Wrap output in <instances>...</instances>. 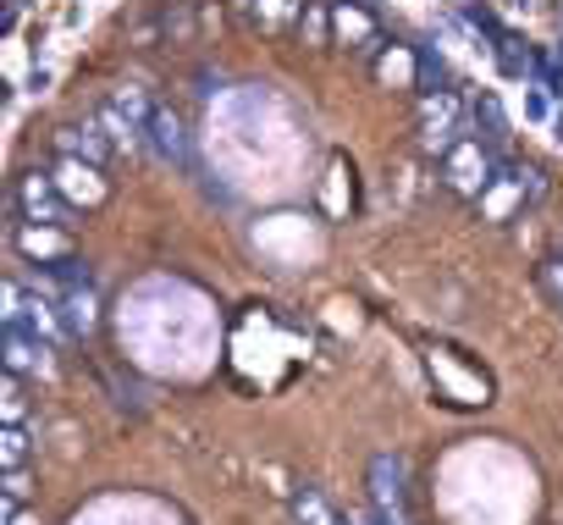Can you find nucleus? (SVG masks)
<instances>
[{
    "mask_svg": "<svg viewBox=\"0 0 563 525\" xmlns=\"http://www.w3.org/2000/svg\"><path fill=\"white\" fill-rule=\"evenodd\" d=\"M95 122H100V128L111 133V144H117V150H139V144H144L139 122H133V117H128V111H122L117 100H106V106L95 111Z\"/></svg>",
    "mask_w": 563,
    "mask_h": 525,
    "instance_id": "13",
    "label": "nucleus"
},
{
    "mask_svg": "<svg viewBox=\"0 0 563 525\" xmlns=\"http://www.w3.org/2000/svg\"><path fill=\"white\" fill-rule=\"evenodd\" d=\"M56 150H62V155H78V161H89V166H111V155H117V144H111V133H106L100 122H73V128H62V133H56Z\"/></svg>",
    "mask_w": 563,
    "mask_h": 525,
    "instance_id": "8",
    "label": "nucleus"
},
{
    "mask_svg": "<svg viewBox=\"0 0 563 525\" xmlns=\"http://www.w3.org/2000/svg\"><path fill=\"white\" fill-rule=\"evenodd\" d=\"M29 497V475L23 470H7V508H18Z\"/></svg>",
    "mask_w": 563,
    "mask_h": 525,
    "instance_id": "22",
    "label": "nucleus"
},
{
    "mask_svg": "<svg viewBox=\"0 0 563 525\" xmlns=\"http://www.w3.org/2000/svg\"><path fill=\"white\" fill-rule=\"evenodd\" d=\"M7 525H40V519H29V514H23V503H18V508H7Z\"/></svg>",
    "mask_w": 563,
    "mask_h": 525,
    "instance_id": "23",
    "label": "nucleus"
},
{
    "mask_svg": "<svg viewBox=\"0 0 563 525\" xmlns=\"http://www.w3.org/2000/svg\"><path fill=\"white\" fill-rule=\"evenodd\" d=\"M332 45L354 51V56H376L382 40V18L365 7V0H332Z\"/></svg>",
    "mask_w": 563,
    "mask_h": 525,
    "instance_id": "4",
    "label": "nucleus"
},
{
    "mask_svg": "<svg viewBox=\"0 0 563 525\" xmlns=\"http://www.w3.org/2000/svg\"><path fill=\"white\" fill-rule=\"evenodd\" d=\"M29 453H34V442H29L23 420H7V431H0V470H23Z\"/></svg>",
    "mask_w": 563,
    "mask_h": 525,
    "instance_id": "15",
    "label": "nucleus"
},
{
    "mask_svg": "<svg viewBox=\"0 0 563 525\" xmlns=\"http://www.w3.org/2000/svg\"><path fill=\"white\" fill-rule=\"evenodd\" d=\"M144 144H150V150H155L166 166H188V128H183V117H177L172 106H155Z\"/></svg>",
    "mask_w": 563,
    "mask_h": 525,
    "instance_id": "7",
    "label": "nucleus"
},
{
    "mask_svg": "<svg viewBox=\"0 0 563 525\" xmlns=\"http://www.w3.org/2000/svg\"><path fill=\"white\" fill-rule=\"evenodd\" d=\"M497 172H503V161H497V150H492L481 133H464V139L448 144V155H442V183H448L459 199H481Z\"/></svg>",
    "mask_w": 563,
    "mask_h": 525,
    "instance_id": "1",
    "label": "nucleus"
},
{
    "mask_svg": "<svg viewBox=\"0 0 563 525\" xmlns=\"http://www.w3.org/2000/svg\"><path fill=\"white\" fill-rule=\"evenodd\" d=\"M497 62H503V73H525V56H519V40L514 34H497Z\"/></svg>",
    "mask_w": 563,
    "mask_h": 525,
    "instance_id": "19",
    "label": "nucleus"
},
{
    "mask_svg": "<svg viewBox=\"0 0 563 525\" xmlns=\"http://www.w3.org/2000/svg\"><path fill=\"white\" fill-rule=\"evenodd\" d=\"M18 249H23L29 260H51V266L73 254L67 227H40V221H23V227H18Z\"/></svg>",
    "mask_w": 563,
    "mask_h": 525,
    "instance_id": "11",
    "label": "nucleus"
},
{
    "mask_svg": "<svg viewBox=\"0 0 563 525\" xmlns=\"http://www.w3.org/2000/svg\"><path fill=\"white\" fill-rule=\"evenodd\" d=\"M56 183H62V194H67L73 205H84V210H100V205L111 199L106 166H89V161H78V155H62V161H56Z\"/></svg>",
    "mask_w": 563,
    "mask_h": 525,
    "instance_id": "5",
    "label": "nucleus"
},
{
    "mask_svg": "<svg viewBox=\"0 0 563 525\" xmlns=\"http://www.w3.org/2000/svg\"><path fill=\"white\" fill-rule=\"evenodd\" d=\"M7 420H23V376L7 371Z\"/></svg>",
    "mask_w": 563,
    "mask_h": 525,
    "instance_id": "21",
    "label": "nucleus"
},
{
    "mask_svg": "<svg viewBox=\"0 0 563 525\" xmlns=\"http://www.w3.org/2000/svg\"><path fill=\"white\" fill-rule=\"evenodd\" d=\"M541 288H547L552 305L563 310V260H541Z\"/></svg>",
    "mask_w": 563,
    "mask_h": 525,
    "instance_id": "20",
    "label": "nucleus"
},
{
    "mask_svg": "<svg viewBox=\"0 0 563 525\" xmlns=\"http://www.w3.org/2000/svg\"><path fill=\"white\" fill-rule=\"evenodd\" d=\"M299 34L310 45H332V7H321V0H310L305 18H299Z\"/></svg>",
    "mask_w": 563,
    "mask_h": 525,
    "instance_id": "17",
    "label": "nucleus"
},
{
    "mask_svg": "<svg viewBox=\"0 0 563 525\" xmlns=\"http://www.w3.org/2000/svg\"><path fill=\"white\" fill-rule=\"evenodd\" d=\"M12 199H18V216L40 221V227H67V216H73V199L62 194V183L51 172H23Z\"/></svg>",
    "mask_w": 563,
    "mask_h": 525,
    "instance_id": "3",
    "label": "nucleus"
},
{
    "mask_svg": "<svg viewBox=\"0 0 563 525\" xmlns=\"http://www.w3.org/2000/svg\"><path fill=\"white\" fill-rule=\"evenodd\" d=\"M294 519H299V525H343L338 508H332L316 486H299V492H294Z\"/></svg>",
    "mask_w": 563,
    "mask_h": 525,
    "instance_id": "14",
    "label": "nucleus"
},
{
    "mask_svg": "<svg viewBox=\"0 0 563 525\" xmlns=\"http://www.w3.org/2000/svg\"><path fill=\"white\" fill-rule=\"evenodd\" d=\"M111 100H117V106H122V111H128V117L139 122V133H150V117H155V106L144 100V89H133V84H122V89H117Z\"/></svg>",
    "mask_w": 563,
    "mask_h": 525,
    "instance_id": "18",
    "label": "nucleus"
},
{
    "mask_svg": "<svg viewBox=\"0 0 563 525\" xmlns=\"http://www.w3.org/2000/svg\"><path fill=\"white\" fill-rule=\"evenodd\" d=\"M475 128H481V139L492 144V150H503L508 144V117H503V100L497 95H475Z\"/></svg>",
    "mask_w": 563,
    "mask_h": 525,
    "instance_id": "12",
    "label": "nucleus"
},
{
    "mask_svg": "<svg viewBox=\"0 0 563 525\" xmlns=\"http://www.w3.org/2000/svg\"><path fill=\"white\" fill-rule=\"evenodd\" d=\"M62 310H67V327H73V332H95V321H100L89 288H67V294H62Z\"/></svg>",
    "mask_w": 563,
    "mask_h": 525,
    "instance_id": "16",
    "label": "nucleus"
},
{
    "mask_svg": "<svg viewBox=\"0 0 563 525\" xmlns=\"http://www.w3.org/2000/svg\"><path fill=\"white\" fill-rule=\"evenodd\" d=\"M305 7H310V0H243L249 29H260V34H288L305 18Z\"/></svg>",
    "mask_w": 563,
    "mask_h": 525,
    "instance_id": "9",
    "label": "nucleus"
},
{
    "mask_svg": "<svg viewBox=\"0 0 563 525\" xmlns=\"http://www.w3.org/2000/svg\"><path fill=\"white\" fill-rule=\"evenodd\" d=\"M354 525H398V519H387V514H360Z\"/></svg>",
    "mask_w": 563,
    "mask_h": 525,
    "instance_id": "24",
    "label": "nucleus"
},
{
    "mask_svg": "<svg viewBox=\"0 0 563 525\" xmlns=\"http://www.w3.org/2000/svg\"><path fill=\"white\" fill-rule=\"evenodd\" d=\"M371 503H376V514H387V519L404 525V514H409V486H404V459H398V453H376V459H371Z\"/></svg>",
    "mask_w": 563,
    "mask_h": 525,
    "instance_id": "6",
    "label": "nucleus"
},
{
    "mask_svg": "<svg viewBox=\"0 0 563 525\" xmlns=\"http://www.w3.org/2000/svg\"><path fill=\"white\" fill-rule=\"evenodd\" d=\"M415 122H420V144L448 155V144L464 139V100L442 84V89H420L415 100Z\"/></svg>",
    "mask_w": 563,
    "mask_h": 525,
    "instance_id": "2",
    "label": "nucleus"
},
{
    "mask_svg": "<svg viewBox=\"0 0 563 525\" xmlns=\"http://www.w3.org/2000/svg\"><path fill=\"white\" fill-rule=\"evenodd\" d=\"M7 371L23 376V371H51V343L34 338L29 327H7Z\"/></svg>",
    "mask_w": 563,
    "mask_h": 525,
    "instance_id": "10",
    "label": "nucleus"
}]
</instances>
